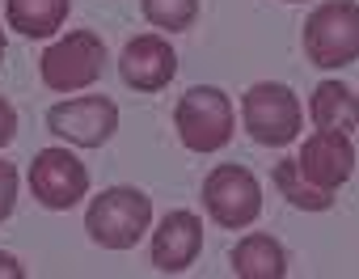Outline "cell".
<instances>
[{"label": "cell", "mask_w": 359, "mask_h": 279, "mask_svg": "<svg viewBox=\"0 0 359 279\" xmlns=\"http://www.w3.org/2000/svg\"><path fill=\"white\" fill-rule=\"evenodd\" d=\"M152 224V199L135 186H106L89 212H85V233L102 250H131Z\"/></svg>", "instance_id": "cell-1"}, {"label": "cell", "mask_w": 359, "mask_h": 279, "mask_svg": "<svg viewBox=\"0 0 359 279\" xmlns=\"http://www.w3.org/2000/svg\"><path fill=\"white\" fill-rule=\"evenodd\" d=\"M173 127L182 135V144L191 153H216L233 140V127H237V114H233V102L224 89L216 85H195L177 97L173 106Z\"/></svg>", "instance_id": "cell-2"}, {"label": "cell", "mask_w": 359, "mask_h": 279, "mask_svg": "<svg viewBox=\"0 0 359 279\" xmlns=\"http://www.w3.org/2000/svg\"><path fill=\"white\" fill-rule=\"evenodd\" d=\"M304 55L317 68H346L359 60V5L325 0L304 22Z\"/></svg>", "instance_id": "cell-3"}, {"label": "cell", "mask_w": 359, "mask_h": 279, "mask_svg": "<svg viewBox=\"0 0 359 279\" xmlns=\"http://www.w3.org/2000/svg\"><path fill=\"white\" fill-rule=\"evenodd\" d=\"M241 123L245 131L254 135V144H266V149H283L300 135V123H304V110L296 102V93L279 81H258L245 89L241 97Z\"/></svg>", "instance_id": "cell-4"}, {"label": "cell", "mask_w": 359, "mask_h": 279, "mask_svg": "<svg viewBox=\"0 0 359 279\" xmlns=\"http://www.w3.org/2000/svg\"><path fill=\"white\" fill-rule=\"evenodd\" d=\"M102 72H106V43L93 30H72V34L55 39L39 60V76L51 93L89 89Z\"/></svg>", "instance_id": "cell-5"}, {"label": "cell", "mask_w": 359, "mask_h": 279, "mask_svg": "<svg viewBox=\"0 0 359 279\" xmlns=\"http://www.w3.org/2000/svg\"><path fill=\"white\" fill-rule=\"evenodd\" d=\"M203 207L220 229H245L262 216V186L245 165H216L203 182Z\"/></svg>", "instance_id": "cell-6"}, {"label": "cell", "mask_w": 359, "mask_h": 279, "mask_svg": "<svg viewBox=\"0 0 359 279\" xmlns=\"http://www.w3.org/2000/svg\"><path fill=\"white\" fill-rule=\"evenodd\" d=\"M47 127H51V135L68 140L76 149H102L118 131V106H114V97H102V93L68 97L47 110Z\"/></svg>", "instance_id": "cell-7"}, {"label": "cell", "mask_w": 359, "mask_h": 279, "mask_svg": "<svg viewBox=\"0 0 359 279\" xmlns=\"http://www.w3.org/2000/svg\"><path fill=\"white\" fill-rule=\"evenodd\" d=\"M30 191H34V199H39L43 207L68 212V207H76V203L85 199V191H89V170H85L81 157L68 153V149H43V153H34V161H30Z\"/></svg>", "instance_id": "cell-8"}, {"label": "cell", "mask_w": 359, "mask_h": 279, "mask_svg": "<svg viewBox=\"0 0 359 279\" xmlns=\"http://www.w3.org/2000/svg\"><path fill=\"white\" fill-rule=\"evenodd\" d=\"M300 174L321 186V191H338L351 174H355V144H351V135L346 131H330V127H317L309 140H304V149L296 157Z\"/></svg>", "instance_id": "cell-9"}, {"label": "cell", "mask_w": 359, "mask_h": 279, "mask_svg": "<svg viewBox=\"0 0 359 279\" xmlns=\"http://www.w3.org/2000/svg\"><path fill=\"white\" fill-rule=\"evenodd\" d=\"M118 76L131 89H140V93L165 89L177 76V51H173V43L161 39V34H135L123 47V55H118Z\"/></svg>", "instance_id": "cell-10"}, {"label": "cell", "mask_w": 359, "mask_h": 279, "mask_svg": "<svg viewBox=\"0 0 359 279\" xmlns=\"http://www.w3.org/2000/svg\"><path fill=\"white\" fill-rule=\"evenodd\" d=\"M199 250H203V220H199L195 212H182V207H177V212H169V216L156 224L148 258H152V266L165 271V275H182V271L199 258Z\"/></svg>", "instance_id": "cell-11"}, {"label": "cell", "mask_w": 359, "mask_h": 279, "mask_svg": "<svg viewBox=\"0 0 359 279\" xmlns=\"http://www.w3.org/2000/svg\"><path fill=\"white\" fill-rule=\"evenodd\" d=\"M233 275L237 279H283L287 275V254L271 233H250L233 245Z\"/></svg>", "instance_id": "cell-12"}, {"label": "cell", "mask_w": 359, "mask_h": 279, "mask_svg": "<svg viewBox=\"0 0 359 279\" xmlns=\"http://www.w3.org/2000/svg\"><path fill=\"white\" fill-rule=\"evenodd\" d=\"M72 0H5V18L26 39H51L68 22Z\"/></svg>", "instance_id": "cell-13"}, {"label": "cell", "mask_w": 359, "mask_h": 279, "mask_svg": "<svg viewBox=\"0 0 359 279\" xmlns=\"http://www.w3.org/2000/svg\"><path fill=\"white\" fill-rule=\"evenodd\" d=\"M309 114H313V123H317V127L351 131V127H355V93H351L342 81H321V85L313 89Z\"/></svg>", "instance_id": "cell-14"}, {"label": "cell", "mask_w": 359, "mask_h": 279, "mask_svg": "<svg viewBox=\"0 0 359 279\" xmlns=\"http://www.w3.org/2000/svg\"><path fill=\"white\" fill-rule=\"evenodd\" d=\"M271 178H275L279 195H283L292 207H304V212H330V207H334V191H321V186H313V182L300 174L296 157H283V161L271 170Z\"/></svg>", "instance_id": "cell-15"}, {"label": "cell", "mask_w": 359, "mask_h": 279, "mask_svg": "<svg viewBox=\"0 0 359 279\" xmlns=\"http://www.w3.org/2000/svg\"><path fill=\"white\" fill-rule=\"evenodd\" d=\"M144 18L156 30H191L199 18V0H144Z\"/></svg>", "instance_id": "cell-16"}, {"label": "cell", "mask_w": 359, "mask_h": 279, "mask_svg": "<svg viewBox=\"0 0 359 279\" xmlns=\"http://www.w3.org/2000/svg\"><path fill=\"white\" fill-rule=\"evenodd\" d=\"M18 186H22L18 165L0 161V224H5V220L13 216V207H18Z\"/></svg>", "instance_id": "cell-17"}, {"label": "cell", "mask_w": 359, "mask_h": 279, "mask_svg": "<svg viewBox=\"0 0 359 279\" xmlns=\"http://www.w3.org/2000/svg\"><path fill=\"white\" fill-rule=\"evenodd\" d=\"M13 135H18V110L9 106V97H5V93H0V149H5Z\"/></svg>", "instance_id": "cell-18"}, {"label": "cell", "mask_w": 359, "mask_h": 279, "mask_svg": "<svg viewBox=\"0 0 359 279\" xmlns=\"http://www.w3.org/2000/svg\"><path fill=\"white\" fill-rule=\"evenodd\" d=\"M26 275V266L13 258V254H5V250H0V279H22Z\"/></svg>", "instance_id": "cell-19"}, {"label": "cell", "mask_w": 359, "mask_h": 279, "mask_svg": "<svg viewBox=\"0 0 359 279\" xmlns=\"http://www.w3.org/2000/svg\"><path fill=\"white\" fill-rule=\"evenodd\" d=\"M0 60H5V26H0Z\"/></svg>", "instance_id": "cell-20"}, {"label": "cell", "mask_w": 359, "mask_h": 279, "mask_svg": "<svg viewBox=\"0 0 359 279\" xmlns=\"http://www.w3.org/2000/svg\"><path fill=\"white\" fill-rule=\"evenodd\" d=\"M355 123H359V93H355Z\"/></svg>", "instance_id": "cell-21"}]
</instances>
